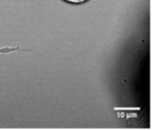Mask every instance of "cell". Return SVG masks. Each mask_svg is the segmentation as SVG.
I'll use <instances>...</instances> for the list:
<instances>
[{"label":"cell","instance_id":"1","mask_svg":"<svg viewBox=\"0 0 152 130\" xmlns=\"http://www.w3.org/2000/svg\"><path fill=\"white\" fill-rule=\"evenodd\" d=\"M66 2L71 3V4H80V3H85L89 0H64Z\"/></svg>","mask_w":152,"mask_h":130}]
</instances>
